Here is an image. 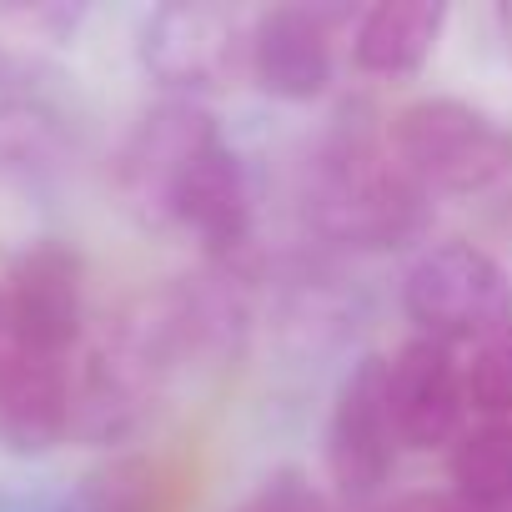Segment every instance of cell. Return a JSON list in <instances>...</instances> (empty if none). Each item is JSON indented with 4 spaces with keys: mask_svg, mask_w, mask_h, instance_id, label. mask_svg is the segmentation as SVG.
<instances>
[{
    "mask_svg": "<svg viewBox=\"0 0 512 512\" xmlns=\"http://www.w3.org/2000/svg\"><path fill=\"white\" fill-rule=\"evenodd\" d=\"M397 467V432L382 397V357H357L327 412V472L342 502H372Z\"/></svg>",
    "mask_w": 512,
    "mask_h": 512,
    "instance_id": "cell-7",
    "label": "cell"
},
{
    "mask_svg": "<svg viewBox=\"0 0 512 512\" xmlns=\"http://www.w3.org/2000/svg\"><path fill=\"white\" fill-rule=\"evenodd\" d=\"M447 477H452V492L472 502L512 507V417L462 427L457 442L447 447Z\"/></svg>",
    "mask_w": 512,
    "mask_h": 512,
    "instance_id": "cell-14",
    "label": "cell"
},
{
    "mask_svg": "<svg viewBox=\"0 0 512 512\" xmlns=\"http://www.w3.org/2000/svg\"><path fill=\"white\" fill-rule=\"evenodd\" d=\"M76 166V126L41 91H0V181L21 191H51Z\"/></svg>",
    "mask_w": 512,
    "mask_h": 512,
    "instance_id": "cell-12",
    "label": "cell"
},
{
    "mask_svg": "<svg viewBox=\"0 0 512 512\" xmlns=\"http://www.w3.org/2000/svg\"><path fill=\"white\" fill-rule=\"evenodd\" d=\"M402 312L417 337L442 347H472L512 322V282L472 241H437L412 256L402 272Z\"/></svg>",
    "mask_w": 512,
    "mask_h": 512,
    "instance_id": "cell-3",
    "label": "cell"
},
{
    "mask_svg": "<svg viewBox=\"0 0 512 512\" xmlns=\"http://www.w3.org/2000/svg\"><path fill=\"white\" fill-rule=\"evenodd\" d=\"M231 512H337V507L302 467H272Z\"/></svg>",
    "mask_w": 512,
    "mask_h": 512,
    "instance_id": "cell-16",
    "label": "cell"
},
{
    "mask_svg": "<svg viewBox=\"0 0 512 512\" xmlns=\"http://www.w3.org/2000/svg\"><path fill=\"white\" fill-rule=\"evenodd\" d=\"M71 437V362L11 352L0 367V452L46 457Z\"/></svg>",
    "mask_w": 512,
    "mask_h": 512,
    "instance_id": "cell-11",
    "label": "cell"
},
{
    "mask_svg": "<svg viewBox=\"0 0 512 512\" xmlns=\"http://www.w3.org/2000/svg\"><path fill=\"white\" fill-rule=\"evenodd\" d=\"M211 136H216V121L191 96H166L151 111H141L136 126L126 131L121 151H116V191H121L126 211H136L141 221L161 226L171 186L181 181L186 161Z\"/></svg>",
    "mask_w": 512,
    "mask_h": 512,
    "instance_id": "cell-8",
    "label": "cell"
},
{
    "mask_svg": "<svg viewBox=\"0 0 512 512\" xmlns=\"http://www.w3.org/2000/svg\"><path fill=\"white\" fill-rule=\"evenodd\" d=\"M427 191L367 131H337L312 151L307 216L322 236L357 251H392L422 236Z\"/></svg>",
    "mask_w": 512,
    "mask_h": 512,
    "instance_id": "cell-1",
    "label": "cell"
},
{
    "mask_svg": "<svg viewBox=\"0 0 512 512\" xmlns=\"http://www.w3.org/2000/svg\"><path fill=\"white\" fill-rule=\"evenodd\" d=\"M387 156L427 196H482L512 176V131L477 101L417 96L392 111Z\"/></svg>",
    "mask_w": 512,
    "mask_h": 512,
    "instance_id": "cell-2",
    "label": "cell"
},
{
    "mask_svg": "<svg viewBox=\"0 0 512 512\" xmlns=\"http://www.w3.org/2000/svg\"><path fill=\"white\" fill-rule=\"evenodd\" d=\"M462 392H467V412H477L482 422L512 417V322L467 347Z\"/></svg>",
    "mask_w": 512,
    "mask_h": 512,
    "instance_id": "cell-15",
    "label": "cell"
},
{
    "mask_svg": "<svg viewBox=\"0 0 512 512\" xmlns=\"http://www.w3.org/2000/svg\"><path fill=\"white\" fill-rule=\"evenodd\" d=\"M0 302L11 337L31 357L66 362L86 337V262L66 241H36L6 267Z\"/></svg>",
    "mask_w": 512,
    "mask_h": 512,
    "instance_id": "cell-5",
    "label": "cell"
},
{
    "mask_svg": "<svg viewBox=\"0 0 512 512\" xmlns=\"http://www.w3.org/2000/svg\"><path fill=\"white\" fill-rule=\"evenodd\" d=\"M251 221H256V186H251L246 156L216 131L171 186L161 226L186 231L211 256H231L236 246H246Z\"/></svg>",
    "mask_w": 512,
    "mask_h": 512,
    "instance_id": "cell-10",
    "label": "cell"
},
{
    "mask_svg": "<svg viewBox=\"0 0 512 512\" xmlns=\"http://www.w3.org/2000/svg\"><path fill=\"white\" fill-rule=\"evenodd\" d=\"M16 352V337H11V317H6V302H0V367H6V357Z\"/></svg>",
    "mask_w": 512,
    "mask_h": 512,
    "instance_id": "cell-20",
    "label": "cell"
},
{
    "mask_svg": "<svg viewBox=\"0 0 512 512\" xmlns=\"http://www.w3.org/2000/svg\"><path fill=\"white\" fill-rule=\"evenodd\" d=\"M382 397L397 447L407 452L452 447L467 412L462 357L432 337H407L392 357H382Z\"/></svg>",
    "mask_w": 512,
    "mask_h": 512,
    "instance_id": "cell-9",
    "label": "cell"
},
{
    "mask_svg": "<svg viewBox=\"0 0 512 512\" xmlns=\"http://www.w3.org/2000/svg\"><path fill=\"white\" fill-rule=\"evenodd\" d=\"M246 41L251 21L236 6H216V0H171L156 6L141 21V66L156 76L171 96L201 101L206 91L231 86L246 76Z\"/></svg>",
    "mask_w": 512,
    "mask_h": 512,
    "instance_id": "cell-4",
    "label": "cell"
},
{
    "mask_svg": "<svg viewBox=\"0 0 512 512\" xmlns=\"http://www.w3.org/2000/svg\"><path fill=\"white\" fill-rule=\"evenodd\" d=\"M342 21H347L342 6H272L251 16L246 81H256L272 101H292V106L327 96L337 76Z\"/></svg>",
    "mask_w": 512,
    "mask_h": 512,
    "instance_id": "cell-6",
    "label": "cell"
},
{
    "mask_svg": "<svg viewBox=\"0 0 512 512\" xmlns=\"http://www.w3.org/2000/svg\"><path fill=\"white\" fill-rule=\"evenodd\" d=\"M447 16L442 0H377L352 21V66L377 81L417 76L437 56Z\"/></svg>",
    "mask_w": 512,
    "mask_h": 512,
    "instance_id": "cell-13",
    "label": "cell"
},
{
    "mask_svg": "<svg viewBox=\"0 0 512 512\" xmlns=\"http://www.w3.org/2000/svg\"><path fill=\"white\" fill-rule=\"evenodd\" d=\"M51 512H141V472L111 467L101 477H86V487Z\"/></svg>",
    "mask_w": 512,
    "mask_h": 512,
    "instance_id": "cell-17",
    "label": "cell"
},
{
    "mask_svg": "<svg viewBox=\"0 0 512 512\" xmlns=\"http://www.w3.org/2000/svg\"><path fill=\"white\" fill-rule=\"evenodd\" d=\"M492 26H497V41L512 61V0H502V6H492Z\"/></svg>",
    "mask_w": 512,
    "mask_h": 512,
    "instance_id": "cell-19",
    "label": "cell"
},
{
    "mask_svg": "<svg viewBox=\"0 0 512 512\" xmlns=\"http://www.w3.org/2000/svg\"><path fill=\"white\" fill-rule=\"evenodd\" d=\"M387 512H512V507H487V502H472L452 487H427V492H402Z\"/></svg>",
    "mask_w": 512,
    "mask_h": 512,
    "instance_id": "cell-18",
    "label": "cell"
}]
</instances>
